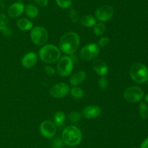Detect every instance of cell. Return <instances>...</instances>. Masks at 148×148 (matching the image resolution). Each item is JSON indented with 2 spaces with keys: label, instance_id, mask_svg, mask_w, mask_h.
<instances>
[{
  "label": "cell",
  "instance_id": "obj_1",
  "mask_svg": "<svg viewBox=\"0 0 148 148\" xmlns=\"http://www.w3.org/2000/svg\"><path fill=\"white\" fill-rule=\"evenodd\" d=\"M80 39L77 33L73 31L67 32L61 37L59 40V47L61 51L67 55H72L77 50Z\"/></svg>",
  "mask_w": 148,
  "mask_h": 148
},
{
  "label": "cell",
  "instance_id": "obj_2",
  "mask_svg": "<svg viewBox=\"0 0 148 148\" xmlns=\"http://www.w3.org/2000/svg\"><path fill=\"white\" fill-rule=\"evenodd\" d=\"M62 140L69 146H76L82 140V132L76 126H68L62 132Z\"/></svg>",
  "mask_w": 148,
  "mask_h": 148
},
{
  "label": "cell",
  "instance_id": "obj_3",
  "mask_svg": "<svg viewBox=\"0 0 148 148\" xmlns=\"http://www.w3.org/2000/svg\"><path fill=\"white\" fill-rule=\"evenodd\" d=\"M60 49L53 44H47L42 46L39 50V57L46 63H53L60 58Z\"/></svg>",
  "mask_w": 148,
  "mask_h": 148
},
{
  "label": "cell",
  "instance_id": "obj_4",
  "mask_svg": "<svg viewBox=\"0 0 148 148\" xmlns=\"http://www.w3.org/2000/svg\"><path fill=\"white\" fill-rule=\"evenodd\" d=\"M132 79L138 84H143L148 80V68L141 62H134L130 70Z\"/></svg>",
  "mask_w": 148,
  "mask_h": 148
},
{
  "label": "cell",
  "instance_id": "obj_5",
  "mask_svg": "<svg viewBox=\"0 0 148 148\" xmlns=\"http://www.w3.org/2000/svg\"><path fill=\"white\" fill-rule=\"evenodd\" d=\"M30 38L35 44L38 46H43L47 42L49 33L45 28L42 26H36L32 28L30 32Z\"/></svg>",
  "mask_w": 148,
  "mask_h": 148
},
{
  "label": "cell",
  "instance_id": "obj_6",
  "mask_svg": "<svg viewBox=\"0 0 148 148\" xmlns=\"http://www.w3.org/2000/svg\"><path fill=\"white\" fill-rule=\"evenodd\" d=\"M57 70L59 75L62 77L69 75L73 70V60L71 57L63 56L57 63Z\"/></svg>",
  "mask_w": 148,
  "mask_h": 148
},
{
  "label": "cell",
  "instance_id": "obj_7",
  "mask_svg": "<svg viewBox=\"0 0 148 148\" xmlns=\"http://www.w3.org/2000/svg\"><path fill=\"white\" fill-rule=\"evenodd\" d=\"M144 97V91L140 87L130 86L125 90L124 93V97L128 102L134 103L143 100Z\"/></svg>",
  "mask_w": 148,
  "mask_h": 148
},
{
  "label": "cell",
  "instance_id": "obj_8",
  "mask_svg": "<svg viewBox=\"0 0 148 148\" xmlns=\"http://www.w3.org/2000/svg\"><path fill=\"white\" fill-rule=\"evenodd\" d=\"M100 52V48L96 44H88L80 51V57L83 60H91L96 57Z\"/></svg>",
  "mask_w": 148,
  "mask_h": 148
},
{
  "label": "cell",
  "instance_id": "obj_9",
  "mask_svg": "<svg viewBox=\"0 0 148 148\" xmlns=\"http://www.w3.org/2000/svg\"><path fill=\"white\" fill-rule=\"evenodd\" d=\"M114 15V9L111 5L101 6L97 9L95 12V16L98 20L101 22H106L110 20Z\"/></svg>",
  "mask_w": 148,
  "mask_h": 148
},
{
  "label": "cell",
  "instance_id": "obj_10",
  "mask_svg": "<svg viewBox=\"0 0 148 148\" xmlns=\"http://www.w3.org/2000/svg\"><path fill=\"white\" fill-rule=\"evenodd\" d=\"M70 91L69 86L66 83H59L53 86L50 90V94L55 98L64 97Z\"/></svg>",
  "mask_w": 148,
  "mask_h": 148
},
{
  "label": "cell",
  "instance_id": "obj_11",
  "mask_svg": "<svg viewBox=\"0 0 148 148\" xmlns=\"http://www.w3.org/2000/svg\"><path fill=\"white\" fill-rule=\"evenodd\" d=\"M40 131L46 138H52L56 133V126L50 120H44L40 125Z\"/></svg>",
  "mask_w": 148,
  "mask_h": 148
},
{
  "label": "cell",
  "instance_id": "obj_12",
  "mask_svg": "<svg viewBox=\"0 0 148 148\" xmlns=\"http://www.w3.org/2000/svg\"><path fill=\"white\" fill-rule=\"evenodd\" d=\"M101 113V107L97 105H88L82 110V115L85 118H95L98 117Z\"/></svg>",
  "mask_w": 148,
  "mask_h": 148
},
{
  "label": "cell",
  "instance_id": "obj_13",
  "mask_svg": "<svg viewBox=\"0 0 148 148\" xmlns=\"http://www.w3.org/2000/svg\"><path fill=\"white\" fill-rule=\"evenodd\" d=\"M25 11V6L24 4L20 1H17V2L13 3L12 5L10 6L7 10V13L8 15L10 17H17L21 15Z\"/></svg>",
  "mask_w": 148,
  "mask_h": 148
},
{
  "label": "cell",
  "instance_id": "obj_14",
  "mask_svg": "<svg viewBox=\"0 0 148 148\" xmlns=\"http://www.w3.org/2000/svg\"><path fill=\"white\" fill-rule=\"evenodd\" d=\"M92 68L95 72L101 76H104L108 73V67L104 60L98 59L95 60L92 64Z\"/></svg>",
  "mask_w": 148,
  "mask_h": 148
},
{
  "label": "cell",
  "instance_id": "obj_15",
  "mask_svg": "<svg viewBox=\"0 0 148 148\" xmlns=\"http://www.w3.org/2000/svg\"><path fill=\"white\" fill-rule=\"evenodd\" d=\"M38 62V55L35 52L25 54L22 59V65L24 68H30L34 66Z\"/></svg>",
  "mask_w": 148,
  "mask_h": 148
},
{
  "label": "cell",
  "instance_id": "obj_16",
  "mask_svg": "<svg viewBox=\"0 0 148 148\" xmlns=\"http://www.w3.org/2000/svg\"><path fill=\"white\" fill-rule=\"evenodd\" d=\"M85 78H86V73L83 71H79L71 76L70 79H69V83L72 86H77L82 84L85 81Z\"/></svg>",
  "mask_w": 148,
  "mask_h": 148
},
{
  "label": "cell",
  "instance_id": "obj_17",
  "mask_svg": "<svg viewBox=\"0 0 148 148\" xmlns=\"http://www.w3.org/2000/svg\"><path fill=\"white\" fill-rule=\"evenodd\" d=\"M17 26L20 30L26 31V30H29L33 28V23L28 19L21 18L17 20Z\"/></svg>",
  "mask_w": 148,
  "mask_h": 148
},
{
  "label": "cell",
  "instance_id": "obj_18",
  "mask_svg": "<svg viewBox=\"0 0 148 148\" xmlns=\"http://www.w3.org/2000/svg\"><path fill=\"white\" fill-rule=\"evenodd\" d=\"M54 124L56 125V127L58 128H62L64 125L65 118L66 116L64 112L62 111H58L55 113L54 115Z\"/></svg>",
  "mask_w": 148,
  "mask_h": 148
},
{
  "label": "cell",
  "instance_id": "obj_19",
  "mask_svg": "<svg viewBox=\"0 0 148 148\" xmlns=\"http://www.w3.org/2000/svg\"><path fill=\"white\" fill-rule=\"evenodd\" d=\"M25 14L30 18H35L39 14L38 7L32 4H29L26 7H25Z\"/></svg>",
  "mask_w": 148,
  "mask_h": 148
},
{
  "label": "cell",
  "instance_id": "obj_20",
  "mask_svg": "<svg viewBox=\"0 0 148 148\" xmlns=\"http://www.w3.org/2000/svg\"><path fill=\"white\" fill-rule=\"evenodd\" d=\"M81 23L85 27H92L96 24V18L92 15H85L81 18Z\"/></svg>",
  "mask_w": 148,
  "mask_h": 148
},
{
  "label": "cell",
  "instance_id": "obj_21",
  "mask_svg": "<svg viewBox=\"0 0 148 148\" xmlns=\"http://www.w3.org/2000/svg\"><path fill=\"white\" fill-rule=\"evenodd\" d=\"M139 113L143 119H147L148 118V107L144 102H142L139 104Z\"/></svg>",
  "mask_w": 148,
  "mask_h": 148
},
{
  "label": "cell",
  "instance_id": "obj_22",
  "mask_svg": "<svg viewBox=\"0 0 148 148\" xmlns=\"http://www.w3.org/2000/svg\"><path fill=\"white\" fill-rule=\"evenodd\" d=\"M71 95L74 97L75 99H80L83 97L84 95V91L78 86H75L71 89L70 91Z\"/></svg>",
  "mask_w": 148,
  "mask_h": 148
},
{
  "label": "cell",
  "instance_id": "obj_23",
  "mask_svg": "<svg viewBox=\"0 0 148 148\" xmlns=\"http://www.w3.org/2000/svg\"><path fill=\"white\" fill-rule=\"evenodd\" d=\"M106 30V26L103 23H96L93 28V32L96 36H101Z\"/></svg>",
  "mask_w": 148,
  "mask_h": 148
},
{
  "label": "cell",
  "instance_id": "obj_24",
  "mask_svg": "<svg viewBox=\"0 0 148 148\" xmlns=\"http://www.w3.org/2000/svg\"><path fill=\"white\" fill-rule=\"evenodd\" d=\"M9 18L5 14L1 13L0 14V31L4 30L8 25Z\"/></svg>",
  "mask_w": 148,
  "mask_h": 148
},
{
  "label": "cell",
  "instance_id": "obj_25",
  "mask_svg": "<svg viewBox=\"0 0 148 148\" xmlns=\"http://www.w3.org/2000/svg\"><path fill=\"white\" fill-rule=\"evenodd\" d=\"M56 4L62 9H66L71 7L72 0H56Z\"/></svg>",
  "mask_w": 148,
  "mask_h": 148
},
{
  "label": "cell",
  "instance_id": "obj_26",
  "mask_svg": "<svg viewBox=\"0 0 148 148\" xmlns=\"http://www.w3.org/2000/svg\"><path fill=\"white\" fill-rule=\"evenodd\" d=\"M69 119L72 123H78L81 119V114L76 111L72 112L69 113Z\"/></svg>",
  "mask_w": 148,
  "mask_h": 148
},
{
  "label": "cell",
  "instance_id": "obj_27",
  "mask_svg": "<svg viewBox=\"0 0 148 148\" xmlns=\"http://www.w3.org/2000/svg\"><path fill=\"white\" fill-rule=\"evenodd\" d=\"M69 15L71 20H72L73 23H77V22L79 20V15H78V12H77V10H75V9H72V10L69 11Z\"/></svg>",
  "mask_w": 148,
  "mask_h": 148
},
{
  "label": "cell",
  "instance_id": "obj_28",
  "mask_svg": "<svg viewBox=\"0 0 148 148\" xmlns=\"http://www.w3.org/2000/svg\"><path fill=\"white\" fill-rule=\"evenodd\" d=\"M64 143L62 139L57 137L53 141V148H63L64 147Z\"/></svg>",
  "mask_w": 148,
  "mask_h": 148
},
{
  "label": "cell",
  "instance_id": "obj_29",
  "mask_svg": "<svg viewBox=\"0 0 148 148\" xmlns=\"http://www.w3.org/2000/svg\"><path fill=\"white\" fill-rule=\"evenodd\" d=\"M98 86H99V87L101 89H105L108 86V81H107V79L104 76H101V78H100L99 80H98Z\"/></svg>",
  "mask_w": 148,
  "mask_h": 148
},
{
  "label": "cell",
  "instance_id": "obj_30",
  "mask_svg": "<svg viewBox=\"0 0 148 148\" xmlns=\"http://www.w3.org/2000/svg\"><path fill=\"white\" fill-rule=\"evenodd\" d=\"M109 38L108 37H103L101 39H99L98 41V46H101V47H105L109 43Z\"/></svg>",
  "mask_w": 148,
  "mask_h": 148
},
{
  "label": "cell",
  "instance_id": "obj_31",
  "mask_svg": "<svg viewBox=\"0 0 148 148\" xmlns=\"http://www.w3.org/2000/svg\"><path fill=\"white\" fill-rule=\"evenodd\" d=\"M44 71L48 75H53L55 73V70L53 69V67H51L49 65H46L44 67Z\"/></svg>",
  "mask_w": 148,
  "mask_h": 148
},
{
  "label": "cell",
  "instance_id": "obj_32",
  "mask_svg": "<svg viewBox=\"0 0 148 148\" xmlns=\"http://www.w3.org/2000/svg\"><path fill=\"white\" fill-rule=\"evenodd\" d=\"M34 1L38 5L42 7H46L48 5V4H49V0H34Z\"/></svg>",
  "mask_w": 148,
  "mask_h": 148
},
{
  "label": "cell",
  "instance_id": "obj_33",
  "mask_svg": "<svg viewBox=\"0 0 148 148\" xmlns=\"http://www.w3.org/2000/svg\"><path fill=\"white\" fill-rule=\"evenodd\" d=\"M2 32H3V34H4V36H12V30L8 27H7L4 30H2Z\"/></svg>",
  "mask_w": 148,
  "mask_h": 148
},
{
  "label": "cell",
  "instance_id": "obj_34",
  "mask_svg": "<svg viewBox=\"0 0 148 148\" xmlns=\"http://www.w3.org/2000/svg\"><path fill=\"white\" fill-rule=\"evenodd\" d=\"M141 148H148V137L142 142Z\"/></svg>",
  "mask_w": 148,
  "mask_h": 148
},
{
  "label": "cell",
  "instance_id": "obj_35",
  "mask_svg": "<svg viewBox=\"0 0 148 148\" xmlns=\"http://www.w3.org/2000/svg\"><path fill=\"white\" fill-rule=\"evenodd\" d=\"M145 100L146 102L148 103V94H147V95L145 96Z\"/></svg>",
  "mask_w": 148,
  "mask_h": 148
},
{
  "label": "cell",
  "instance_id": "obj_36",
  "mask_svg": "<svg viewBox=\"0 0 148 148\" xmlns=\"http://www.w3.org/2000/svg\"><path fill=\"white\" fill-rule=\"evenodd\" d=\"M22 1H23V0H18V1H20V2H21Z\"/></svg>",
  "mask_w": 148,
  "mask_h": 148
},
{
  "label": "cell",
  "instance_id": "obj_37",
  "mask_svg": "<svg viewBox=\"0 0 148 148\" xmlns=\"http://www.w3.org/2000/svg\"><path fill=\"white\" fill-rule=\"evenodd\" d=\"M147 84H148V80H147Z\"/></svg>",
  "mask_w": 148,
  "mask_h": 148
},
{
  "label": "cell",
  "instance_id": "obj_38",
  "mask_svg": "<svg viewBox=\"0 0 148 148\" xmlns=\"http://www.w3.org/2000/svg\"><path fill=\"white\" fill-rule=\"evenodd\" d=\"M133 148H136V147H133Z\"/></svg>",
  "mask_w": 148,
  "mask_h": 148
}]
</instances>
